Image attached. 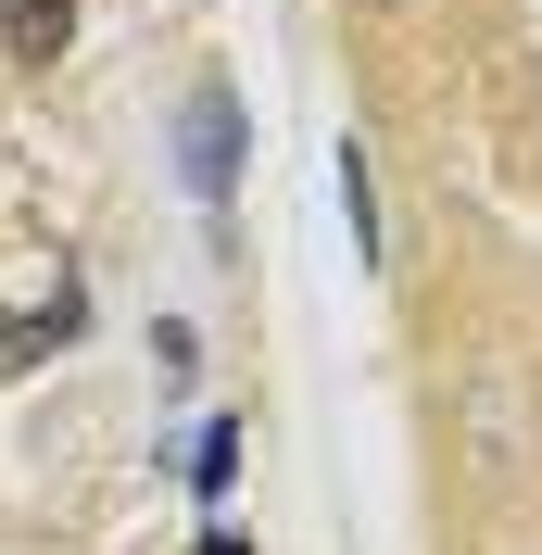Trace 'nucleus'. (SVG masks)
Listing matches in <instances>:
<instances>
[{
    "label": "nucleus",
    "instance_id": "f257e3e1",
    "mask_svg": "<svg viewBox=\"0 0 542 555\" xmlns=\"http://www.w3.org/2000/svg\"><path fill=\"white\" fill-rule=\"evenodd\" d=\"M240 127H253L240 89H190V102H177V177H190L203 228H228V203H240Z\"/></svg>",
    "mask_w": 542,
    "mask_h": 555
},
{
    "label": "nucleus",
    "instance_id": "f03ea898",
    "mask_svg": "<svg viewBox=\"0 0 542 555\" xmlns=\"http://www.w3.org/2000/svg\"><path fill=\"white\" fill-rule=\"evenodd\" d=\"M454 429H467V454L492 480H530L542 467V416H530V379H517V366H479L467 404H454Z\"/></svg>",
    "mask_w": 542,
    "mask_h": 555
},
{
    "label": "nucleus",
    "instance_id": "7ed1b4c3",
    "mask_svg": "<svg viewBox=\"0 0 542 555\" xmlns=\"http://www.w3.org/2000/svg\"><path fill=\"white\" fill-rule=\"evenodd\" d=\"M76 341H89V278L51 266V291H26V304L0 315V379H26L38 353H76Z\"/></svg>",
    "mask_w": 542,
    "mask_h": 555
},
{
    "label": "nucleus",
    "instance_id": "20e7f679",
    "mask_svg": "<svg viewBox=\"0 0 542 555\" xmlns=\"http://www.w3.org/2000/svg\"><path fill=\"white\" fill-rule=\"evenodd\" d=\"M76 38V0H0V64H51V51H64Z\"/></svg>",
    "mask_w": 542,
    "mask_h": 555
},
{
    "label": "nucleus",
    "instance_id": "39448f33",
    "mask_svg": "<svg viewBox=\"0 0 542 555\" xmlns=\"http://www.w3.org/2000/svg\"><path fill=\"white\" fill-rule=\"evenodd\" d=\"M177 467H190V492H203V505H228V480H240V404H215L203 429H190V454H177Z\"/></svg>",
    "mask_w": 542,
    "mask_h": 555
},
{
    "label": "nucleus",
    "instance_id": "423d86ee",
    "mask_svg": "<svg viewBox=\"0 0 542 555\" xmlns=\"http://www.w3.org/2000/svg\"><path fill=\"white\" fill-rule=\"evenodd\" d=\"M328 165H340V228H353V253H366V266H378V177H366V152L340 139Z\"/></svg>",
    "mask_w": 542,
    "mask_h": 555
},
{
    "label": "nucleus",
    "instance_id": "0eeeda50",
    "mask_svg": "<svg viewBox=\"0 0 542 555\" xmlns=\"http://www.w3.org/2000/svg\"><path fill=\"white\" fill-rule=\"evenodd\" d=\"M203 555H253V543H240V530H203Z\"/></svg>",
    "mask_w": 542,
    "mask_h": 555
}]
</instances>
